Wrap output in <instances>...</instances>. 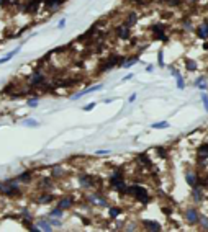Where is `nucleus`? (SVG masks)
<instances>
[{"instance_id": "obj_1", "label": "nucleus", "mask_w": 208, "mask_h": 232, "mask_svg": "<svg viewBox=\"0 0 208 232\" xmlns=\"http://www.w3.org/2000/svg\"><path fill=\"white\" fill-rule=\"evenodd\" d=\"M126 193H129V195H133V196H136L138 199L141 201V203H149V196H148V193H146V190L143 186H138V185H133V186H129V188H126Z\"/></svg>"}, {"instance_id": "obj_2", "label": "nucleus", "mask_w": 208, "mask_h": 232, "mask_svg": "<svg viewBox=\"0 0 208 232\" xmlns=\"http://www.w3.org/2000/svg\"><path fill=\"white\" fill-rule=\"evenodd\" d=\"M121 62V57H118V56H113L111 59H108L105 64L102 65V71H108L110 67H113V65H116V64H120Z\"/></svg>"}, {"instance_id": "obj_3", "label": "nucleus", "mask_w": 208, "mask_h": 232, "mask_svg": "<svg viewBox=\"0 0 208 232\" xmlns=\"http://www.w3.org/2000/svg\"><path fill=\"white\" fill-rule=\"evenodd\" d=\"M116 34H118V38H121V39H128V38H129L128 25H126V26H120V28L116 29Z\"/></svg>"}, {"instance_id": "obj_4", "label": "nucleus", "mask_w": 208, "mask_h": 232, "mask_svg": "<svg viewBox=\"0 0 208 232\" xmlns=\"http://www.w3.org/2000/svg\"><path fill=\"white\" fill-rule=\"evenodd\" d=\"M38 7H40V0H31V2H30L26 7H25V10L30 12V13H33V12L38 10Z\"/></svg>"}, {"instance_id": "obj_5", "label": "nucleus", "mask_w": 208, "mask_h": 232, "mask_svg": "<svg viewBox=\"0 0 208 232\" xmlns=\"http://www.w3.org/2000/svg\"><path fill=\"white\" fill-rule=\"evenodd\" d=\"M144 226H146V229H149V230H161L159 222H154V221H144Z\"/></svg>"}, {"instance_id": "obj_6", "label": "nucleus", "mask_w": 208, "mask_h": 232, "mask_svg": "<svg viewBox=\"0 0 208 232\" xmlns=\"http://www.w3.org/2000/svg\"><path fill=\"white\" fill-rule=\"evenodd\" d=\"M79 182H80L84 186H90V185H92V177H87V175H80V177H79Z\"/></svg>"}, {"instance_id": "obj_7", "label": "nucleus", "mask_w": 208, "mask_h": 232, "mask_svg": "<svg viewBox=\"0 0 208 232\" xmlns=\"http://www.w3.org/2000/svg\"><path fill=\"white\" fill-rule=\"evenodd\" d=\"M187 182L190 183V186H197V177H195V173H192V172L187 173Z\"/></svg>"}, {"instance_id": "obj_8", "label": "nucleus", "mask_w": 208, "mask_h": 232, "mask_svg": "<svg viewBox=\"0 0 208 232\" xmlns=\"http://www.w3.org/2000/svg\"><path fill=\"white\" fill-rule=\"evenodd\" d=\"M187 219H189L190 222H197V221H198V216H197V213H195L193 209L187 211Z\"/></svg>"}, {"instance_id": "obj_9", "label": "nucleus", "mask_w": 208, "mask_h": 232, "mask_svg": "<svg viewBox=\"0 0 208 232\" xmlns=\"http://www.w3.org/2000/svg\"><path fill=\"white\" fill-rule=\"evenodd\" d=\"M71 206H72V199H71V198H64V199L59 203V208H61V209H64V208H71Z\"/></svg>"}, {"instance_id": "obj_10", "label": "nucleus", "mask_w": 208, "mask_h": 232, "mask_svg": "<svg viewBox=\"0 0 208 232\" xmlns=\"http://www.w3.org/2000/svg\"><path fill=\"white\" fill-rule=\"evenodd\" d=\"M198 36L200 38H206L208 36V25H203L200 29H198Z\"/></svg>"}, {"instance_id": "obj_11", "label": "nucleus", "mask_w": 208, "mask_h": 232, "mask_svg": "<svg viewBox=\"0 0 208 232\" xmlns=\"http://www.w3.org/2000/svg\"><path fill=\"white\" fill-rule=\"evenodd\" d=\"M136 20H138V16H136V13H129L128 15V20H126V25H134L136 23Z\"/></svg>"}, {"instance_id": "obj_12", "label": "nucleus", "mask_w": 208, "mask_h": 232, "mask_svg": "<svg viewBox=\"0 0 208 232\" xmlns=\"http://www.w3.org/2000/svg\"><path fill=\"white\" fill-rule=\"evenodd\" d=\"M38 226H40V229L48 230V232L53 229V227H51V224H49V222H46V221H40V224H38Z\"/></svg>"}, {"instance_id": "obj_13", "label": "nucleus", "mask_w": 208, "mask_h": 232, "mask_svg": "<svg viewBox=\"0 0 208 232\" xmlns=\"http://www.w3.org/2000/svg\"><path fill=\"white\" fill-rule=\"evenodd\" d=\"M193 198H195V201H200L203 196H202V191L198 190V186H193Z\"/></svg>"}, {"instance_id": "obj_14", "label": "nucleus", "mask_w": 208, "mask_h": 232, "mask_svg": "<svg viewBox=\"0 0 208 232\" xmlns=\"http://www.w3.org/2000/svg\"><path fill=\"white\" fill-rule=\"evenodd\" d=\"M46 5H48V8L59 7V5H61V0H46Z\"/></svg>"}, {"instance_id": "obj_15", "label": "nucleus", "mask_w": 208, "mask_h": 232, "mask_svg": "<svg viewBox=\"0 0 208 232\" xmlns=\"http://www.w3.org/2000/svg\"><path fill=\"white\" fill-rule=\"evenodd\" d=\"M138 159H139V162H141V164H144V165H148V167H149V165H151V162H149V159H148V155H144V154H141L139 157H138Z\"/></svg>"}, {"instance_id": "obj_16", "label": "nucleus", "mask_w": 208, "mask_h": 232, "mask_svg": "<svg viewBox=\"0 0 208 232\" xmlns=\"http://www.w3.org/2000/svg\"><path fill=\"white\" fill-rule=\"evenodd\" d=\"M198 154H200V157H208V146H203V147H200Z\"/></svg>"}, {"instance_id": "obj_17", "label": "nucleus", "mask_w": 208, "mask_h": 232, "mask_svg": "<svg viewBox=\"0 0 208 232\" xmlns=\"http://www.w3.org/2000/svg\"><path fill=\"white\" fill-rule=\"evenodd\" d=\"M51 216H54V217H61V216H62V211H61V208L53 209V211H51Z\"/></svg>"}, {"instance_id": "obj_18", "label": "nucleus", "mask_w": 208, "mask_h": 232, "mask_svg": "<svg viewBox=\"0 0 208 232\" xmlns=\"http://www.w3.org/2000/svg\"><path fill=\"white\" fill-rule=\"evenodd\" d=\"M120 214H121V209H116V208L110 209V216L111 217H116V216H120Z\"/></svg>"}, {"instance_id": "obj_19", "label": "nucleus", "mask_w": 208, "mask_h": 232, "mask_svg": "<svg viewBox=\"0 0 208 232\" xmlns=\"http://www.w3.org/2000/svg\"><path fill=\"white\" fill-rule=\"evenodd\" d=\"M167 123H156V124H153V128H156V129H162V128H167Z\"/></svg>"}, {"instance_id": "obj_20", "label": "nucleus", "mask_w": 208, "mask_h": 232, "mask_svg": "<svg viewBox=\"0 0 208 232\" xmlns=\"http://www.w3.org/2000/svg\"><path fill=\"white\" fill-rule=\"evenodd\" d=\"M51 199H53V198H51V196H48V195H44V196H41V198L40 199H38V201H40V203H49V201Z\"/></svg>"}, {"instance_id": "obj_21", "label": "nucleus", "mask_w": 208, "mask_h": 232, "mask_svg": "<svg viewBox=\"0 0 208 232\" xmlns=\"http://www.w3.org/2000/svg\"><path fill=\"white\" fill-rule=\"evenodd\" d=\"M30 177H31V173H30V172H25V173L20 177V180H21V182H26V180H30Z\"/></svg>"}, {"instance_id": "obj_22", "label": "nucleus", "mask_w": 208, "mask_h": 232, "mask_svg": "<svg viewBox=\"0 0 208 232\" xmlns=\"http://www.w3.org/2000/svg\"><path fill=\"white\" fill-rule=\"evenodd\" d=\"M187 67H189V71H195V69H197V65H195L193 61H189V62H187Z\"/></svg>"}, {"instance_id": "obj_23", "label": "nucleus", "mask_w": 208, "mask_h": 232, "mask_svg": "<svg viewBox=\"0 0 208 232\" xmlns=\"http://www.w3.org/2000/svg\"><path fill=\"white\" fill-rule=\"evenodd\" d=\"M177 87H179V88H184V82H182L180 75H177Z\"/></svg>"}, {"instance_id": "obj_24", "label": "nucleus", "mask_w": 208, "mask_h": 232, "mask_svg": "<svg viewBox=\"0 0 208 232\" xmlns=\"http://www.w3.org/2000/svg\"><path fill=\"white\" fill-rule=\"evenodd\" d=\"M25 124L26 126H38V123H34L33 119H28V121H25Z\"/></svg>"}, {"instance_id": "obj_25", "label": "nucleus", "mask_w": 208, "mask_h": 232, "mask_svg": "<svg viewBox=\"0 0 208 232\" xmlns=\"http://www.w3.org/2000/svg\"><path fill=\"white\" fill-rule=\"evenodd\" d=\"M202 98H203V103H205V110L208 111V98H206V95H203Z\"/></svg>"}, {"instance_id": "obj_26", "label": "nucleus", "mask_w": 208, "mask_h": 232, "mask_svg": "<svg viewBox=\"0 0 208 232\" xmlns=\"http://www.w3.org/2000/svg\"><path fill=\"white\" fill-rule=\"evenodd\" d=\"M92 108H95V103H90V105H87V106H85L84 110H85V111H90Z\"/></svg>"}, {"instance_id": "obj_27", "label": "nucleus", "mask_w": 208, "mask_h": 232, "mask_svg": "<svg viewBox=\"0 0 208 232\" xmlns=\"http://www.w3.org/2000/svg\"><path fill=\"white\" fill-rule=\"evenodd\" d=\"M167 2H169V5H179L180 0H167Z\"/></svg>"}, {"instance_id": "obj_28", "label": "nucleus", "mask_w": 208, "mask_h": 232, "mask_svg": "<svg viewBox=\"0 0 208 232\" xmlns=\"http://www.w3.org/2000/svg\"><path fill=\"white\" fill-rule=\"evenodd\" d=\"M136 61H138V57H133V59H129L128 62H126V67H128V65H131V64H134V62H136Z\"/></svg>"}, {"instance_id": "obj_29", "label": "nucleus", "mask_w": 208, "mask_h": 232, "mask_svg": "<svg viewBox=\"0 0 208 232\" xmlns=\"http://www.w3.org/2000/svg\"><path fill=\"white\" fill-rule=\"evenodd\" d=\"M157 154L161 157H166V151H162V149H157Z\"/></svg>"}, {"instance_id": "obj_30", "label": "nucleus", "mask_w": 208, "mask_h": 232, "mask_svg": "<svg viewBox=\"0 0 208 232\" xmlns=\"http://www.w3.org/2000/svg\"><path fill=\"white\" fill-rule=\"evenodd\" d=\"M30 105H31V106H36L38 102H36V100H30Z\"/></svg>"}, {"instance_id": "obj_31", "label": "nucleus", "mask_w": 208, "mask_h": 232, "mask_svg": "<svg viewBox=\"0 0 208 232\" xmlns=\"http://www.w3.org/2000/svg\"><path fill=\"white\" fill-rule=\"evenodd\" d=\"M98 155H103V154H108V151H97Z\"/></svg>"}, {"instance_id": "obj_32", "label": "nucleus", "mask_w": 208, "mask_h": 232, "mask_svg": "<svg viewBox=\"0 0 208 232\" xmlns=\"http://www.w3.org/2000/svg\"><path fill=\"white\" fill-rule=\"evenodd\" d=\"M64 25H66V20H61V21H59V28H62Z\"/></svg>"}, {"instance_id": "obj_33", "label": "nucleus", "mask_w": 208, "mask_h": 232, "mask_svg": "<svg viewBox=\"0 0 208 232\" xmlns=\"http://www.w3.org/2000/svg\"><path fill=\"white\" fill-rule=\"evenodd\" d=\"M159 64H161V65L164 64V62H162V52H161V54H159Z\"/></svg>"}, {"instance_id": "obj_34", "label": "nucleus", "mask_w": 208, "mask_h": 232, "mask_svg": "<svg viewBox=\"0 0 208 232\" xmlns=\"http://www.w3.org/2000/svg\"><path fill=\"white\" fill-rule=\"evenodd\" d=\"M133 2H141V0H133Z\"/></svg>"}]
</instances>
